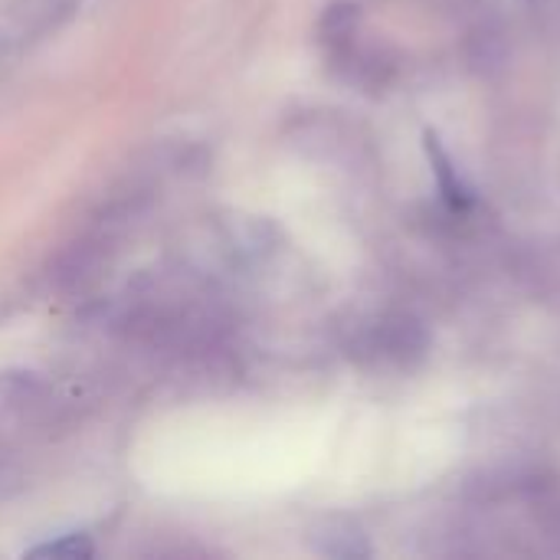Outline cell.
Masks as SVG:
<instances>
[{"instance_id":"cell-1","label":"cell","mask_w":560,"mask_h":560,"mask_svg":"<svg viewBox=\"0 0 560 560\" xmlns=\"http://www.w3.org/2000/svg\"><path fill=\"white\" fill-rule=\"evenodd\" d=\"M423 148H427V158H430V164H433V174H436V184H440V194L446 197V203L456 207V210H466V207L472 203V190H469L466 180L459 177V171H456L450 151L443 148V141H440L433 131H427Z\"/></svg>"}]
</instances>
